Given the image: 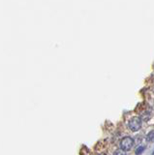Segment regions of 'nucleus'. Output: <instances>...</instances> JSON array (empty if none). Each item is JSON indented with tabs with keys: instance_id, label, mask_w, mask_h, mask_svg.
Returning a JSON list of instances; mask_svg holds the SVG:
<instances>
[{
	"instance_id": "obj_1",
	"label": "nucleus",
	"mask_w": 154,
	"mask_h": 155,
	"mask_svg": "<svg viewBox=\"0 0 154 155\" xmlns=\"http://www.w3.org/2000/svg\"><path fill=\"white\" fill-rule=\"evenodd\" d=\"M128 127H129V129L133 132L139 131L141 127V118L139 116L132 117L128 122Z\"/></svg>"
},
{
	"instance_id": "obj_2",
	"label": "nucleus",
	"mask_w": 154,
	"mask_h": 155,
	"mask_svg": "<svg viewBox=\"0 0 154 155\" xmlns=\"http://www.w3.org/2000/svg\"><path fill=\"white\" fill-rule=\"evenodd\" d=\"M133 146H134V140L132 139L131 137L123 138V139L121 140V142H120L121 149H123V150H125V151L130 150L132 147H133Z\"/></svg>"
},
{
	"instance_id": "obj_3",
	"label": "nucleus",
	"mask_w": 154,
	"mask_h": 155,
	"mask_svg": "<svg viewBox=\"0 0 154 155\" xmlns=\"http://www.w3.org/2000/svg\"><path fill=\"white\" fill-rule=\"evenodd\" d=\"M146 141H148V142L154 141V131H151L149 134L146 136Z\"/></svg>"
},
{
	"instance_id": "obj_4",
	"label": "nucleus",
	"mask_w": 154,
	"mask_h": 155,
	"mask_svg": "<svg viewBox=\"0 0 154 155\" xmlns=\"http://www.w3.org/2000/svg\"><path fill=\"white\" fill-rule=\"evenodd\" d=\"M143 150H145V146H139L138 148L136 149V154H137V155H140V154L143 153Z\"/></svg>"
},
{
	"instance_id": "obj_5",
	"label": "nucleus",
	"mask_w": 154,
	"mask_h": 155,
	"mask_svg": "<svg viewBox=\"0 0 154 155\" xmlns=\"http://www.w3.org/2000/svg\"><path fill=\"white\" fill-rule=\"evenodd\" d=\"M114 155H126V152L125 150H123V149H117L114 153Z\"/></svg>"
},
{
	"instance_id": "obj_6",
	"label": "nucleus",
	"mask_w": 154,
	"mask_h": 155,
	"mask_svg": "<svg viewBox=\"0 0 154 155\" xmlns=\"http://www.w3.org/2000/svg\"><path fill=\"white\" fill-rule=\"evenodd\" d=\"M98 155H106L105 153H100V154H98Z\"/></svg>"
}]
</instances>
